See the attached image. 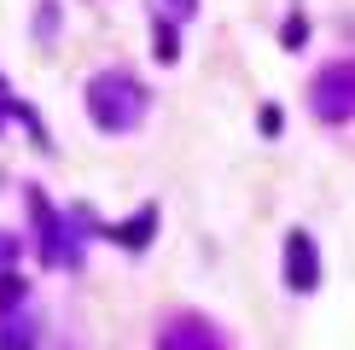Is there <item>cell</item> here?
I'll return each instance as SVG.
<instances>
[{
  "mask_svg": "<svg viewBox=\"0 0 355 350\" xmlns=\"http://www.w3.org/2000/svg\"><path fill=\"white\" fill-rule=\"evenodd\" d=\"M87 117H94L105 135H128L146 117V88L128 76V70H99V76L87 82Z\"/></svg>",
  "mask_w": 355,
  "mask_h": 350,
  "instance_id": "6da1fadb",
  "label": "cell"
},
{
  "mask_svg": "<svg viewBox=\"0 0 355 350\" xmlns=\"http://www.w3.org/2000/svg\"><path fill=\"white\" fill-rule=\"evenodd\" d=\"M309 99H315L320 123H349V117H355V58L327 65L315 82H309Z\"/></svg>",
  "mask_w": 355,
  "mask_h": 350,
  "instance_id": "7a4b0ae2",
  "label": "cell"
},
{
  "mask_svg": "<svg viewBox=\"0 0 355 350\" xmlns=\"http://www.w3.org/2000/svg\"><path fill=\"white\" fill-rule=\"evenodd\" d=\"M157 350H233V344L210 315H169L157 327Z\"/></svg>",
  "mask_w": 355,
  "mask_h": 350,
  "instance_id": "3957f363",
  "label": "cell"
},
{
  "mask_svg": "<svg viewBox=\"0 0 355 350\" xmlns=\"http://www.w3.org/2000/svg\"><path fill=\"white\" fill-rule=\"evenodd\" d=\"M29 216H35V233H41V262H76V245H70L64 222H58V210L47 204V193H29Z\"/></svg>",
  "mask_w": 355,
  "mask_h": 350,
  "instance_id": "277c9868",
  "label": "cell"
},
{
  "mask_svg": "<svg viewBox=\"0 0 355 350\" xmlns=\"http://www.w3.org/2000/svg\"><path fill=\"white\" fill-rule=\"evenodd\" d=\"M286 286L291 292H315L320 286V251H315V240H309L303 228L286 233Z\"/></svg>",
  "mask_w": 355,
  "mask_h": 350,
  "instance_id": "5b68a950",
  "label": "cell"
},
{
  "mask_svg": "<svg viewBox=\"0 0 355 350\" xmlns=\"http://www.w3.org/2000/svg\"><path fill=\"white\" fill-rule=\"evenodd\" d=\"M152 228H157V210L146 204L135 222H116V228H105V233H111L116 245H123V251H146V245H152Z\"/></svg>",
  "mask_w": 355,
  "mask_h": 350,
  "instance_id": "8992f818",
  "label": "cell"
},
{
  "mask_svg": "<svg viewBox=\"0 0 355 350\" xmlns=\"http://www.w3.org/2000/svg\"><path fill=\"white\" fill-rule=\"evenodd\" d=\"M41 344V327L29 315H6L0 321V350H35Z\"/></svg>",
  "mask_w": 355,
  "mask_h": 350,
  "instance_id": "52a82bcc",
  "label": "cell"
},
{
  "mask_svg": "<svg viewBox=\"0 0 355 350\" xmlns=\"http://www.w3.org/2000/svg\"><path fill=\"white\" fill-rule=\"evenodd\" d=\"M24 298H29V281H24V274H12V269H6V274H0V321H6L12 310H18Z\"/></svg>",
  "mask_w": 355,
  "mask_h": 350,
  "instance_id": "ba28073f",
  "label": "cell"
},
{
  "mask_svg": "<svg viewBox=\"0 0 355 350\" xmlns=\"http://www.w3.org/2000/svg\"><path fill=\"white\" fill-rule=\"evenodd\" d=\"M157 58H164V65H175V58H181V41H175V24H157Z\"/></svg>",
  "mask_w": 355,
  "mask_h": 350,
  "instance_id": "9c48e42d",
  "label": "cell"
},
{
  "mask_svg": "<svg viewBox=\"0 0 355 350\" xmlns=\"http://www.w3.org/2000/svg\"><path fill=\"white\" fill-rule=\"evenodd\" d=\"M12 257H18V240H12V233H0V274L12 269Z\"/></svg>",
  "mask_w": 355,
  "mask_h": 350,
  "instance_id": "30bf717a",
  "label": "cell"
},
{
  "mask_svg": "<svg viewBox=\"0 0 355 350\" xmlns=\"http://www.w3.org/2000/svg\"><path fill=\"white\" fill-rule=\"evenodd\" d=\"M257 123H262V135H279V111H274V106H262Z\"/></svg>",
  "mask_w": 355,
  "mask_h": 350,
  "instance_id": "8fae6325",
  "label": "cell"
},
{
  "mask_svg": "<svg viewBox=\"0 0 355 350\" xmlns=\"http://www.w3.org/2000/svg\"><path fill=\"white\" fill-rule=\"evenodd\" d=\"M169 12H175V18H192V12H198V0H169Z\"/></svg>",
  "mask_w": 355,
  "mask_h": 350,
  "instance_id": "7c38bea8",
  "label": "cell"
}]
</instances>
